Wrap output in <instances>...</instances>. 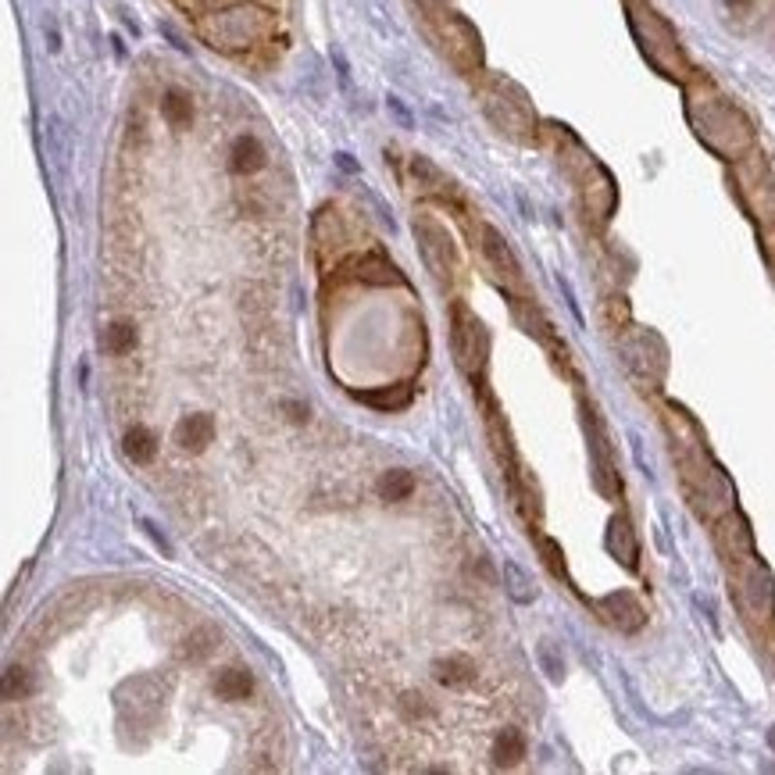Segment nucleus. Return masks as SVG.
Returning <instances> with one entry per match:
<instances>
[{"label":"nucleus","mask_w":775,"mask_h":775,"mask_svg":"<svg viewBox=\"0 0 775 775\" xmlns=\"http://www.w3.org/2000/svg\"><path fill=\"white\" fill-rule=\"evenodd\" d=\"M665 425H668V436H672L675 465H679V483L686 490V500H690L693 511L704 522L715 525L722 515L736 511L733 483H729V475L722 472V465L704 447L700 425L679 404H665Z\"/></svg>","instance_id":"obj_1"},{"label":"nucleus","mask_w":775,"mask_h":775,"mask_svg":"<svg viewBox=\"0 0 775 775\" xmlns=\"http://www.w3.org/2000/svg\"><path fill=\"white\" fill-rule=\"evenodd\" d=\"M718 554L729 572V590H733L736 608L743 611L750 625L768 629L775 625V579L765 568V561L754 550V536L740 511H729L715 522Z\"/></svg>","instance_id":"obj_2"},{"label":"nucleus","mask_w":775,"mask_h":775,"mask_svg":"<svg viewBox=\"0 0 775 775\" xmlns=\"http://www.w3.org/2000/svg\"><path fill=\"white\" fill-rule=\"evenodd\" d=\"M686 118L704 147L722 161H740L754 150V125L750 118L725 97L708 75L693 72L686 79Z\"/></svg>","instance_id":"obj_3"},{"label":"nucleus","mask_w":775,"mask_h":775,"mask_svg":"<svg viewBox=\"0 0 775 775\" xmlns=\"http://www.w3.org/2000/svg\"><path fill=\"white\" fill-rule=\"evenodd\" d=\"M197 33L222 54H250L275 33V15L258 0H236L229 8L197 15Z\"/></svg>","instance_id":"obj_4"},{"label":"nucleus","mask_w":775,"mask_h":775,"mask_svg":"<svg viewBox=\"0 0 775 775\" xmlns=\"http://www.w3.org/2000/svg\"><path fill=\"white\" fill-rule=\"evenodd\" d=\"M625 11H629V25H633V36H636V43H640L643 58L658 68L665 79L686 83L693 75V68H690V61H686L683 47H679V36H675L672 25L650 8L647 0H629Z\"/></svg>","instance_id":"obj_5"},{"label":"nucleus","mask_w":775,"mask_h":775,"mask_svg":"<svg viewBox=\"0 0 775 775\" xmlns=\"http://www.w3.org/2000/svg\"><path fill=\"white\" fill-rule=\"evenodd\" d=\"M479 104H483L486 118L515 143L540 140V118H536L529 97L511 79H504V75H486L483 83H479Z\"/></svg>","instance_id":"obj_6"},{"label":"nucleus","mask_w":775,"mask_h":775,"mask_svg":"<svg viewBox=\"0 0 775 775\" xmlns=\"http://www.w3.org/2000/svg\"><path fill=\"white\" fill-rule=\"evenodd\" d=\"M733 183L743 200V208H747V215L754 218L761 229H765V225H775V175L758 147L733 165Z\"/></svg>","instance_id":"obj_7"},{"label":"nucleus","mask_w":775,"mask_h":775,"mask_svg":"<svg viewBox=\"0 0 775 775\" xmlns=\"http://www.w3.org/2000/svg\"><path fill=\"white\" fill-rule=\"evenodd\" d=\"M450 325H454V333H450V340H454V358H458V365L468 372V379H472L479 390H486V350H490L486 329L468 315L465 304H454Z\"/></svg>","instance_id":"obj_8"},{"label":"nucleus","mask_w":775,"mask_h":775,"mask_svg":"<svg viewBox=\"0 0 775 775\" xmlns=\"http://www.w3.org/2000/svg\"><path fill=\"white\" fill-rule=\"evenodd\" d=\"M443 50H447L450 65L465 75L483 72V40L475 33V25L461 15H443L440 22Z\"/></svg>","instance_id":"obj_9"},{"label":"nucleus","mask_w":775,"mask_h":775,"mask_svg":"<svg viewBox=\"0 0 775 775\" xmlns=\"http://www.w3.org/2000/svg\"><path fill=\"white\" fill-rule=\"evenodd\" d=\"M415 240L422 247V258L429 265V272L440 279V283H450V275H454V247H450V236L436 218L422 215L415 218Z\"/></svg>","instance_id":"obj_10"},{"label":"nucleus","mask_w":775,"mask_h":775,"mask_svg":"<svg viewBox=\"0 0 775 775\" xmlns=\"http://www.w3.org/2000/svg\"><path fill=\"white\" fill-rule=\"evenodd\" d=\"M475 240H479V254H483L486 268H490V272L497 275V279L508 286V290L522 293L525 290V279H522V268H518L515 254H511L508 240H504V236H500L493 225H479Z\"/></svg>","instance_id":"obj_11"},{"label":"nucleus","mask_w":775,"mask_h":775,"mask_svg":"<svg viewBox=\"0 0 775 775\" xmlns=\"http://www.w3.org/2000/svg\"><path fill=\"white\" fill-rule=\"evenodd\" d=\"M343 272H347V279H354V283H368V286L404 283L400 272H397V265L386 258L383 250H365V254H358V258H350L347 265H343Z\"/></svg>","instance_id":"obj_12"},{"label":"nucleus","mask_w":775,"mask_h":775,"mask_svg":"<svg viewBox=\"0 0 775 775\" xmlns=\"http://www.w3.org/2000/svg\"><path fill=\"white\" fill-rule=\"evenodd\" d=\"M597 615L604 618L608 625L622 629V633H636L643 625V608L636 604L633 593H611L597 604Z\"/></svg>","instance_id":"obj_13"},{"label":"nucleus","mask_w":775,"mask_h":775,"mask_svg":"<svg viewBox=\"0 0 775 775\" xmlns=\"http://www.w3.org/2000/svg\"><path fill=\"white\" fill-rule=\"evenodd\" d=\"M268 165V150L265 143L258 140V136H236L233 147H229V168H233L236 175H258L261 168Z\"/></svg>","instance_id":"obj_14"},{"label":"nucleus","mask_w":775,"mask_h":775,"mask_svg":"<svg viewBox=\"0 0 775 775\" xmlns=\"http://www.w3.org/2000/svg\"><path fill=\"white\" fill-rule=\"evenodd\" d=\"M172 436L183 450H193V454H197V450H204L211 440H215V418L200 415V411L197 415H186V418H179Z\"/></svg>","instance_id":"obj_15"},{"label":"nucleus","mask_w":775,"mask_h":775,"mask_svg":"<svg viewBox=\"0 0 775 775\" xmlns=\"http://www.w3.org/2000/svg\"><path fill=\"white\" fill-rule=\"evenodd\" d=\"M608 550L615 554L618 561H622L625 568H636V558H640V547H636V533H633V525H629V518H611L608 525Z\"/></svg>","instance_id":"obj_16"},{"label":"nucleus","mask_w":775,"mask_h":775,"mask_svg":"<svg viewBox=\"0 0 775 775\" xmlns=\"http://www.w3.org/2000/svg\"><path fill=\"white\" fill-rule=\"evenodd\" d=\"M436 679H440L443 686H450V690H461V686L475 683V665L465 658V654H450V658H443L440 665H436Z\"/></svg>","instance_id":"obj_17"},{"label":"nucleus","mask_w":775,"mask_h":775,"mask_svg":"<svg viewBox=\"0 0 775 775\" xmlns=\"http://www.w3.org/2000/svg\"><path fill=\"white\" fill-rule=\"evenodd\" d=\"M161 115H165V122L172 125V129H186V125L193 122V100L190 93L183 90H165V97H161Z\"/></svg>","instance_id":"obj_18"},{"label":"nucleus","mask_w":775,"mask_h":775,"mask_svg":"<svg viewBox=\"0 0 775 775\" xmlns=\"http://www.w3.org/2000/svg\"><path fill=\"white\" fill-rule=\"evenodd\" d=\"M125 454H129L136 465H147V461H154V454H158V436L150 433L147 425H133V429L125 433Z\"/></svg>","instance_id":"obj_19"},{"label":"nucleus","mask_w":775,"mask_h":775,"mask_svg":"<svg viewBox=\"0 0 775 775\" xmlns=\"http://www.w3.org/2000/svg\"><path fill=\"white\" fill-rule=\"evenodd\" d=\"M525 758V736L518 729H504L493 743V761L497 765H518Z\"/></svg>","instance_id":"obj_20"},{"label":"nucleus","mask_w":775,"mask_h":775,"mask_svg":"<svg viewBox=\"0 0 775 775\" xmlns=\"http://www.w3.org/2000/svg\"><path fill=\"white\" fill-rule=\"evenodd\" d=\"M215 690L222 700H243L250 693V675L243 668H225L215 679Z\"/></svg>","instance_id":"obj_21"},{"label":"nucleus","mask_w":775,"mask_h":775,"mask_svg":"<svg viewBox=\"0 0 775 775\" xmlns=\"http://www.w3.org/2000/svg\"><path fill=\"white\" fill-rule=\"evenodd\" d=\"M383 497L390 500H408L411 490H415V479H411V472H404V468H393V472L383 475Z\"/></svg>","instance_id":"obj_22"},{"label":"nucleus","mask_w":775,"mask_h":775,"mask_svg":"<svg viewBox=\"0 0 775 775\" xmlns=\"http://www.w3.org/2000/svg\"><path fill=\"white\" fill-rule=\"evenodd\" d=\"M136 343V333H133V325L129 322H115L108 329V350L115 354V358H122V354H129Z\"/></svg>","instance_id":"obj_23"},{"label":"nucleus","mask_w":775,"mask_h":775,"mask_svg":"<svg viewBox=\"0 0 775 775\" xmlns=\"http://www.w3.org/2000/svg\"><path fill=\"white\" fill-rule=\"evenodd\" d=\"M543 554H547V565L550 572L558 575V579H565V561H561V547L554 540H543Z\"/></svg>","instance_id":"obj_24"},{"label":"nucleus","mask_w":775,"mask_h":775,"mask_svg":"<svg viewBox=\"0 0 775 775\" xmlns=\"http://www.w3.org/2000/svg\"><path fill=\"white\" fill-rule=\"evenodd\" d=\"M761 247H765V258L775 272V225H765V229H761Z\"/></svg>","instance_id":"obj_25"}]
</instances>
